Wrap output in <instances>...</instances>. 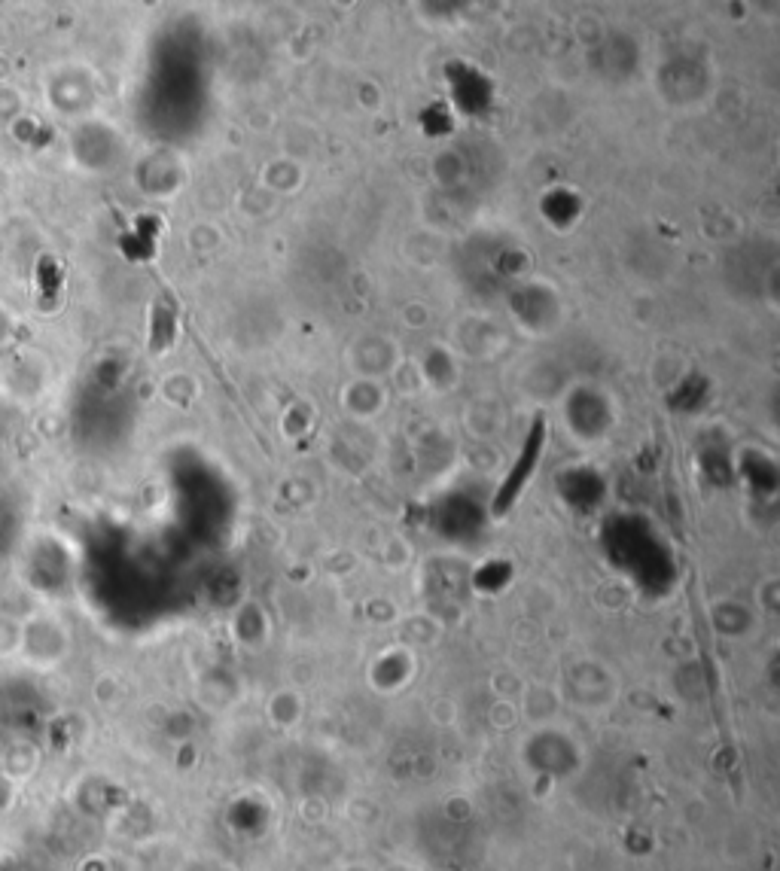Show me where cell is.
I'll return each mask as SVG.
<instances>
[{"label": "cell", "mask_w": 780, "mask_h": 871, "mask_svg": "<svg viewBox=\"0 0 780 871\" xmlns=\"http://www.w3.org/2000/svg\"><path fill=\"white\" fill-rule=\"evenodd\" d=\"M546 436H549V427H546V418L540 415V418L531 424L528 436H525L522 454L515 457L512 469L506 473V479H503V485H500V491H497V500H494V512H497V515H503V512L518 500V494H522V491L528 488L531 476L537 473V463H540V457H543Z\"/></svg>", "instance_id": "obj_1"}, {"label": "cell", "mask_w": 780, "mask_h": 871, "mask_svg": "<svg viewBox=\"0 0 780 871\" xmlns=\"http://www.w3.org/2000/svg\"><path fill=\"white\" fill-rule=\"evenodd\" d=\"M174 339H177V308H174V299L162 293L153 308V342H150L153 354L168 351Z\"/></svg>", "instance_id": "obj_2"}]
</instances>
